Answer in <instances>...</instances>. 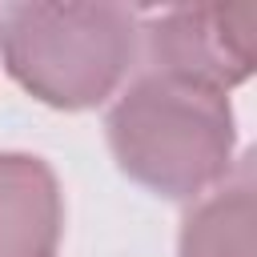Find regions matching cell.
<instances>
[{
	"label": "cell",
	"instance_id": "cell-3",
	"mask_svg": "<svg viewBox=\"0 0 257 257\" xmlns=\"http://www.w3.org/2000/svg\"><path fill=\"white\" fill-rule=\"evenodd\" d=\"M253 4L173 8L145 28L149 64L157 76L225 92L253 68Z\"/></svg>",
	"mask_w": 257,
	"mask_h": 257
},
{
	"label": "cell",
	"instance_id": "cell-2",
	"mask_svg": "<svg viewBox=\"0 0 257 257\" xmlns=\"http://www.w3.org/2000/svg\"><path fill=\"white\" fill-rule=\"evenodd\" d=\"M0 40L12 76L76 108L100 100L133 60L137 16L112 4H16L0 12Z\"/></svg>",
	"mask_w": 257,
	"mask_h": 257
},
{
	"label": "cell",
	"instance_id": "cell-1",
	"mask_svg": "<svg viewBox=\"0 0 257 257\" xmlns=\"http://www.w3.org/2000/svg\"><path fill=\"white\" fill-rule=\"evenodd\" d=\"M229 128L225 92L157 72L141 76L108 116L124 173L165 197H193L229 169Z\"/></svg>",
	"mask_w": 257,
	"mask_h": 257
}]
</instances>
